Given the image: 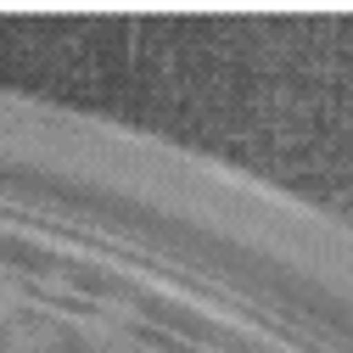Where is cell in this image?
Wrapping results in <instances>:
<instances>
[{
  "instance_id": "1",
  "label": "cell",
  "mask_w": 353,
  "mask_h": 353,
  "mask_svg": "<svg viewBox=\"0 0 353 353\" xmlns=\"http://www.w3.org/2000/svg\"><path fill=\"white\" fill-rule=\"evenodd\" d=\"M51 342H57L51 325H12L6 331V353H46Z\"/></svg>"
},
{
  "instance_id": "2",
  "label": "cell",
  "mask_w": 353,
  "mask_h": 353,
  "mask_svg": "<svg viewBox=\"0 0 353 353\" xmlns=\"http://www.w3.org/2000/svg\"><path fill=\"white\" fill-rule=\"evenodd\" d=\"M17 308H23V292H17V286H0V320L17 314Z\"/></svg>"
}]
</instances>
